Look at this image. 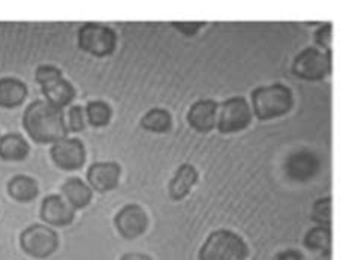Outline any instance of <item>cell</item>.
I'll use <instances>...</instances> for the list:
<instances>
[{"label": "cell", "mask_w": 355, "mask_h": 260, "mask_svg": "<svg viewBox=\"0 0 355 260\" xmlns=\"http://www.w3.org/2000/svg\"><path fill=\"white\" fill-rule=\"evenodd\" d=\"M21 123L26 133L40 145H53L69 133L63 111L42 99H36L27 105Z\"/></svg>", "instance_id": "6da1fadb"}, {"label": "cell", "mask_w": 355, "mask_h": 260, "mask_svg": "<svg viewBox=\"0 0 355 260\" xmlns=\"http://www.w3.org/2000/svg\"><path fill=\"white\" fill-rule=\"evenodd\" d=\"M250 99L254 115L261 122L282 117L294 106L293 90L282 82L254 89L250 93Z\"/></svg>", "instance_id": "7a4b0ae2"}, {"label": "cell", "mask_w": 355, "mask_h": 260, "mask_svg": "<svg viewBox=\"0 0 355 260\" xmlns=\"http://www.w3.org/2000/svg\"><path fill=\"white\" fill-rule=\"evenodd\" d=\"M249 248L239 234L230 229L213 230L200 248V260H246Z\"/></svg>", "instance_id": "3957f363"}, {"label": "cell", "mask_w": 355, "mask_h": 260, "mask_svg": "<svg viewBox=\"0 0 355 260\" xmlns=\"http://www.w3.org/2000/svg\"><path fill=\"white\" fill-rule=\"evenodd\" d=\"M80 50L93 57H108L116 51L117 33L102 23H84L77 33Z\"/></svg>", "instance_id": "277c9868"}, {"label": "cell", "mask_w": 355, "mask_h": 260, "mask_svg": "<svg viewBox=\"0 0 355 260\" xmlns=\"http://www.w3.org/2000/svg\"><path fill=\"white\" fill-rule=\"evenodd\" d=\"M252 123V109L243 96H232L219 104L216 129L222 135L239 133Z\"/></svg>", "instance_id": "5b68a950"}, {"label": "cell", "mask_w": 355, "mask_h": 260, "mask_svg": "<svg viewBox=\"0 0 355 260\" xmlns=\"http://www.w3.org/2000/svg\"><path fill=\"white\" fill-rule=\"evenodd\" d=\"M291 71L300 80L321 81L331 72V51L322 53L315 46H307L294 57Z\"/></svg>", "instance_id": "8992f818"}, {"label": "cell", "mask_w": 355, "mask_h": 260, "mask_svg": "<svg viewBox=\"0 0 355 260\" xmlns=\"http://www.w3.org/2000/svg\"><path fill=\"white\" fill-rule=\"evenodd\" d=\"M20 247L31 257L46 259L58 250L59 235L53 228L35 223L21 232Z\"/></svg>", "instance_id": "52a82bcc"}, {"label": "cell", "mask_w": 355, "mask_h": 260, "mask_svg": "<svg viewBox=\"0 0 355 260\" xmlns=\"http://www.w3.org/2000/svg\"><path fill=\"white\" fill-rule=\"evenodd\" d=\"M50 157L59 169L72 172L81 169L86 163V147L78 138H63L50 148Z\"/></svg>", "instance_id": "ba28073f"}, {"label": "cell", "mask_w": 355, "mask_h": 260, "mask_svg": "<svg viewBox=\"0 0 355 260\" xmlns=\"http://www.w3.org/2000/svg\"><path fill=\"white\" fill-rule=\"evenodd\" d=\"M114 226L121 238L129 241L137 239L144 235L148 228L147 212L138 203H128L117 211L114 216Z\"/></svg>", "instance_id": "9c48e42d"}, {"label": "cell", "mask_w": 355, "mask_h": 260, "mask_svg": "<svg viewBox=\"0 0 355 260\" xmlns=\"http://www.w3.org/2000/svg\"><path fill=\"white\" fill-rule=\"evenodd\" d=\"M41 219L50 228H64L76 219V210L62 194H49L41 203Z\"/></svg>", "instance_id": "30bf717a"}, {"label": "cell", "mask_w": 355, "mask_h": 260, "mask_svg": "<svg viewBox=\"0 0 355 260\" xmlns=\"http://www.w3.org/2000/svg\"><path fill=\"white\" fill-rule=\"evenodd\" d=\"M121 175V168L117 162H95L87 169V181L92 190L98 193H108L117 189Z\"/></svg>", "instance_id": "8fae6325"}, {"label": "cell", "mask_w": 355, "mask_h": 260, "mask_svg": "<svg viewBox=\"0 0 355 260\" xmlns=\"http://www.w3.org/2000/svg\"><path fill=\"white\" fill-rule=\"evenodd\" d=\"M219 104L213 99H200L191 105L188 115V124L198 133H209L216 127Z\"/></svg>", "instance_id": "7c38bea8"}, {"label": "cell", "mask_w": 355, "mask_h": 260, "mask_svg": "<svg viewBox=\"0 0 355 260\" xmlns=\"http://www.w3.org/2000/svg\"><path fill=\"white\" fill-rule=\"evenodd\" d=\"M198 171L192 163H182L168 183V194L175 202L183 201L198 183Z\"/></svg>", "instance_id": "4fadbf2b"}, {"label": "cell", "mask_w": 355, "mask_h": 260, "mask_svg": "<svg viewBox=\"0 0 355 260\" xmlns=\"http://www.w3.org/2000/svg\"><path fill=\"white\" fill-rule=\"evenodd\" d=\"M62 196L73 210H83L90 205L93 198V190L87 183H84L78 176H71L62 184Z\"/></svg>", "instance_id": "5bb4252c"}, {"label": "cell", "mask_w": 355, "mask_h": 260, "mask_svg": "<svg viewBox=\"0 0 355 260\" xmlns=\"http://www.w3.org/2000/svg\"><path fill=\"white\" fill-rule=\"evenodd\" d=\"M27 93V86L21 80L14 77L0 78V108H18L24 104Z\"/></svg>", "instance_id": "9a60e30c"}, {"label": "cell", "mask_w": 355, "mask_h": 260, "mask_svg": "<svg viewBox=\"0 0 355 260\" xmlns=\"http://www.w3.org/2000/svg\"><path fill=\"white\" fill-rule=\"evenodd\" d=\"M42 95L45 98V102H49L50 105L63 109L68 106L71 102L76 99V87H73L67 78L54 80L50 84L41 87Z\"/></svg>", "instance_id": "2e32d148"}, {"label": "cell", "mask_w": 355, "mask_h": 260, "mask_svg": "<svg viewBox=\"0 0 355 260\" xmlns=\"http://www.w3.org/2000/svg\"><path fill=\"white\" fill-rule=\"evenodd\" d=\"M31 153V145L20 133L0 136V159L5 162H21Z\"/></svg>", "instance_id": "e0dca14e"}, {"label": "cell", "mask_w": 355, "mask_h": 260, "mask_svg": "<svg viewBox=\"0 0 355 260\" xmlns=\"http://www.w3.org/2000/svg\"><path fill=\"white\" fill-rule=\"evenodd\" d=\"M8 194L14 201L20 203H29L38 198L40 185L33 176L29 175H15L8 181Z\"/></svg>", "instance_id": "ac0fdd59"}, {"label": "cell", "mask_w": 355, "mask_h": 260, "mask_svg": "<svg viewBox=\"0 0 355 260\" xmlns=\"http://www.w3.org/2000/svg\"><path fill=\"white\" fill-rule=\"evenodd\" d=\"M318 160L313 154L306 151H298L289 157L286 162V172L293 180L306 181L312 178L318 169Z\"/></svg>", "instance_id": "d6986e66"}, {"label": "cell", "mask_w": 355, "mask_h": 260, "mask_svg": "<svg viewBox=\"0 0 355 260\" xmlns=\"http://www.w3.org/2000/svg\"><path fill=\"white\" fill-rule=\"evenodd\" d=\"M139 126L152 133H166L173 127V117L165 108H152L139 120Z\"/></svg>", "instance_id": "ffe728a7"}, {"label": "cell", "mask_w": 355, "mask_h": 260, "mask_svg": "<svg viewBox=\"0 0 355 260\" xmlns=\"http://www.w3.org/2000/svg\"><path fill=\"white\" fill-rule=\"evenodd\" d=\"M303 245L311 252H329L331 247V229L327 226H315L307 230Z\"/></svg>", "instance_id": "44dd1931"}, {"label": "cell", "mask_w": 355, "mask_h": 260, "mask_svg": "<svg viewBox=\"0 0 355 260\" xmlns=\"http://www.w3.org/2000/svg\"><path fill=\"white\" fill-rule=\"evenodd\" d=\"M86 118L93 127H105L113 117V109L105 100H90L86 105Z\"/></svg>", "instance_id": "7402d4cb"}, {"label": "cell", "mask_w": 355, "mask_h": 260, "mask_svg": "<svg viewBox=\"0 0 355 260\" xmlns=\"http://www.w3.org/2000/svg\"><path fill=\"white\" fill-rule=\"evenodd\" d=\"M312 221H315L318 226H327L331 225V198H321L315 201L312 207Z\"/></svg>", "instance_id": "603a6c76"}, {"label": "cell", "mask_w": 355, "mask_h": 260, "mask_svg": "<svg viewBox=\"0 0 355 260\" xmlns=\"http://www.w3.org/2000/svg\"><path fill=\"white\" fill-rule=\"evenodd\" d=\"M63 77L62 69H59L54 64H40L35 71V80L41 87L50 84L54 80H59Z\"/></svg>", "instance_id": "cb8c5ba5"}, {"label": "cell", "mask_w": 355, "mask_h": 260, "mask_svg": "<svg viewBox=\"0 0 355 260\" xmlns=\"http://www.w3.org/2000/svg\"><path fill=\"white\" fill-rule=\"evenodd\" d=\"M84 129H86V111L81 105H73L68 113V130L77 133Z\"/></svg>", "instance_id": "d4e9b609"}, {"label": "cell", "mask_w": 355, "mask_h": 260, "mask_svg": "<svg viewBox=\"0 0 355 260\" xmlns=\"http://www.w3.org/2000/svg\"><path fill=\"white\" fill-rule=\"evenodd\" d=\"M313 38L316 45H320L321 48H324L325 51H331V39H333V24L331 23H324L320 26L313 33Z\"/></svg>", "instance_id": "484cf974"}, {"label": "cell", "mask_w": 355, "mask_h": 260, "mask_svg": "<svg viewBox=\"0 0 355 260\" xmlns=\"http://www.w3.org/2000/svg\"><path fill=\"white\" fill-rule=\"evenodd\" d=\"M171 27L184 36H195L202 29V27H205V23L204 21H173Z\"/></svg>", "instance_id": "4316f807"}, {"label": "cell", "mask_w": 355, "mask_h": 260, "mask_svg": "<svg viewBox=\"0 0 355 260\" xmlns=\"http://www.w3.org/2000/svg\"><path fill=\"white\" fill-rule=\"evenodd\" d=\"M276 260H303V254L298 250H282L276 254Z\"/></svg>", "instance_id": "83f0119b"}, {"label": "cell", "mask_w": 355, "mask_h": 260, "mask_svg": "<svg viewBox=\"0 0 355 260\" xmlns=\"http://www.w3.org/2000/svg\"><path fill=\"white\" fill-rule=\"evenodd\" d=\"M120 260H153L148 254L144 253H125Z\"/></svg>", "instance_id": "f1b7e54d"}]
</instances>
